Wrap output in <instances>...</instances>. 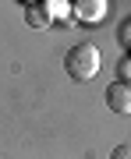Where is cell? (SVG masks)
Instances as JSON below:
<instances>
[{"instance_id": "obj_2", "label": "cell", "mask_w": 131, "mask_h": 159, "mask_svg": "<svg viewBox=\"0 0 131 159\" xmlns=\"http://www.w3.org/2000/svg\"><path fill=\"white\" fill-rule=\"evenodd\" d=\"M106 106L114 110V113H131V85L114 81V85L106 89Z\"/></svg>"}, {"instance_id": "obj_6", "label": "cell", "mask_w": 131, "mask_h": 159, "mask_svg": "<svg viewBox=\"0 0 131 159\" xmlns=\"http://www.w3.org/2000/svg\"><path fill=\"white\" fill-rule=\"evenodd\" d=\"M120 43H124V46H128V53H131V21L120 25Z\"/></svg>"}, {"instance_id": "obj_7", "label": "cell", "mask_w": 131, "mask_h": 159, "mask_svg": "<svg viewBox=\"0 0 131 159\" xmlns=\"http://www.w3.org/2000/svg\"><path fill=\"white\" fill-rule=\"evenodd\" d=\"M110 159H131V145H117L114 152H110Z\"/></svg>"}, {"instance_id": "obj_3", "label": "cell", "mask_w": 131, "mask_h": 159, "mask_svg": "<svg viewBox=\"0 0 131 159\" xmlns=\"http://www.w3.org/2000/svg\"><path fill=\"white\" fill-rule=\"evenodd\" d=\"M25 18H29V25H35V29L50 25V18H53V0H43V4H25Z\"/></svg>"}, {"instance_id": "obj_1", "label": "cell", "mask_w": 131, "mask_h": 159, "mask_svg": "<svg viewBox=\"0 0 131 159\" xmlns=\"http://www.w3.org/2000/svg\"><path fill=\"white\" fill-rule=\"evenodd\" d=\"M64 67L74 81H92L99 74V50L96 43H74L64 57Z\"/></svg>"}, {"instance_id": "obj_4", "label": "cell", "mask_w": 131, "mask_h": 159, "mask_svg": "<svg viewBox=\"0 0 131 159\" xmlns=\"http://www.w3.org/2000/svg\"><path fill=\"white\" fill-rule=\"evenodd\" d=\"M103 14H106V0H82V4H74V18H82V21H99Z\"/></svg>"}, {"instance_id": "obj_5", "label": "cell", "mask_w": 131, "mask_h": 159, "mask_svg": "<svg viewBox=\"0 0 131 159\" xmlns=\"http://www.w3.org/2000/svg\"><path fill=\"white\" fill-rule=\"evenodd\" d=\"M117 71H120V81H124V85H131V53L120 60V67H117Z\"/></svg>"}]
</instances>
